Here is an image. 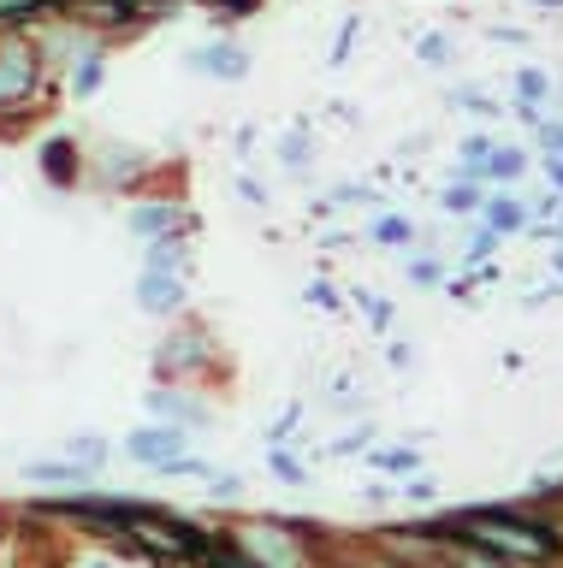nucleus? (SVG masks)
<instances>
[{"label":"nucleus","instance_id":"obj_1","mask_svg":"<svg viewBox=\"0 0 563 568\" xmlns=\"http://www.w3.org/2000/svg\"><path fill=\"white\" fill-rule=\"evenodd\" d=\"M456 532H469L474 545L510 550V557H552V550H557L552 532H540V527H527V521H510V515H499V509H469V515H456Z\"/></svg>","mask_w":563,"mask_h":568},{"label":"nucleus","instance_id":"obj_2","mask_svg":"<svg viewBox=\"0 0 563 568\" xmlns=\"http://www.w3.org/2000/svg\"><path fill=\"white\" fill-rule=\"evenodd\" d=\"M37 78H42L37 48H30L24 36H7V42H0V106H24L37 95Z\"/></svg>","mask_w":563,"mask_h":568},{"label":"nucleus","instance_id":"obj_3","mask_svg":"<svg viewBox=\"0 0 563 568\" xmlns=\"http://www.w3.org/2000/svg\"><path fill=\"white\" fill-rule=\"evenodd\" d=\"M137 302H143V308H154V314H172V308L184 302L179 273H161V266H149L143 284H137Z\"/></svg>","mask_w":563,"mask_h":568},{"label":"nucleus","instance_id":"obj_4","mask_svg":"<svg viewBox=\"0 0 563 568\" xmlns=\"http://www.w3.org/2000/svg\"><path fill=\"white\" fill-rule=\"evenodd\" d=\"M24 479L30 486H78V479H90V468L72 456H37V462H24Z\"/></svg>","mask_w":563,"mask_h":568},{"label":"nucleus","instance_id":"obj_5","mask_svg":"<svg viewBox=\"0 0 563 568\" xmlns=\"http://www.w3.org/2000/svg\"><path fill=\"white\" fill-rule=\"evenodd\" d=\"M184 450V433H172V426H137L131 433V456L137 462H167Z\"/></svg>","mask_w":563,"mask_h":568},{"label":"nucleus","instance_id":"obj_6","mask_svg":"<svg viewBox=\"0 0 563 568\" xmlns=\"http://www.w3.org/2000/svg\"><path fill=\"white\" fill-rule=\"evenodd\" d=\"M190 65L214 71V78H250V53H243V48H225V42L197 48V53H190Z\"/></svg>","mask_w":563,"mask_h":568},{"label":"nucleus","instance_id":"obj_7","mask_svg":"<svg viewBox=\"0 0 563 568\" xmlns=\"http://www.w3.org/2000/svg\"><path fill=\"white\" fill-rule=\"evenodd\" d=\"M42 172L54 178V184L66 190L78 178V149H72V136H54V142H42Z\"/></svg>","mask_w":563,"mask_h":568},{"label":"nucleus","instance_id":"obj_8","mask_svg":"<svg viewBox=\"0 0 563 568\" xmlns=\"http://www.w3.org/2000/svg\"><path fill=\"white\" fill-rule=\"evenodd\" d=\"M179 225H184L179 207H131V231H137V237H172Z\"/></svg>","mask_w":563,"mask_h":568},{"label":"nucleus","instance_id":"obj_9","mask_svg":"<svg viewBox=\"0 0 563 568\" xmlns=\"http://www.w3.org/2000/svg\"><path fill=\"white\" fill-rule=\"evenodd\" d=\"M255 550V557H268V568H296V550H291V539H279L273 527H250V539H243Z\"/></svg>","mask_w":563,"mask_h":568},{"label":"nucleus","instance_id":"obj_10","mask_svg":"<svg viewBox=\"0 0 563 568\" xmlns=\"http://www.w3.org/2000/svg\"><path fill=\"white\" fill-rule=\"evenodd\" d=\"M149 408H161V415H184V420H208V408H202V403L172 397V390H149Z\"/></svg>","mask_w":563,"mask_h":568},{"label":"nucleus","instance_id":"obj_11","mask_svg":"<svg viewBox=\"0 0 563 568\" xmlns=\"http://www.w3.org/2000/svg\"><path fill=\"white\" fill-rule=\"evenodd\" d=\"M72 462H83V468H101V462H108V444H101V438H72Z\"/></svg>","mask_w":563,"mask_h":568},{"label":"nucleus","instance_id":"obj_12","mask_svg":"<svg viewBox=\"0 0 563 568\" xmlns=\"http://www.w3.org/2000/svg\"><path fill=\"white\" fill-rule=\"evenodd\" d=\"M161 474L167 479H202V474H214V468H208V462H190V456H167Z\"/></svg>","mask_w":563,"mask_h":568},{"label":"nucleus","instance_id":"obj_13","mask_svg":"<svg viewBox=\"0 0 563 568\" xmlns=\"http://www.w3.org/2000/svg\"><path fill=\"white\" fill-rule=\"evenodd\" d=\"M161 273H172V266H184V243H172V237H154V255H149Z\"/></svg>","mask_w":563,"mask_h":568},{"label":"nucleus","instance_id":"obj_14","mask_svg":"<svg viewBox=\"0 0 563 568\" xmlns=\"http://www.w3.org/2000/svg\"><path fill=\"white\" fill-rule=\"evenodd\" d=\"M108 78V65H101V53H83V65H78V95H90V89Z\"/></svg>","mask_w":563,"mask_h":568},{"label":"nucleus","instance_id":"obj_15","mask_svg":"<svg viewBox=\"0 0 563 568\" xmlns=\"http://www.w3.org/2000/svg\"><path fill=\"white\" fill-rule=\"evenodd\" d=\"M374 237H380V243H410V220H398V213H380Z\"/></svg>","mask_w":563,"mask_h":568},{"label":"nucleus","instance_id":"obj_16","mask_svg":"<svg viewBox=\"0 0 563 568\" xmlns=\"http://www.w3.org/2000/svg\"><path fill=\"white\" fill-rule=\"evenodd\" d=\"M190 355H202V344H197V337H172V344H167V355H161V367H179V362H190Z\"/></svg>","mask_w":563,"mask_h":568},{"label":"nucleus","instance_id":"obj_17","mask_svg":"<svg viewBox=\"0 0 563 568\" xmlns=\"http://www.w3.org/2000/svg\"><path fill=\"white\" fill-rule=\"evenodd\" d=\"M273 474H279V479H291V486H303V479H309V474H303V462L285 456V450H273Z\"/></svg>","mask_w":563,"mask_h":568},{"label":"nucleus","instance_id":"obj_18","mask_svg":"<svg viewBox=\"0 0 563 568\" xmlns=\"http://www.w3.org/2000/svg\"><path fill=\"white\" fill-rule=\"evenodd\" d=\"M516 89H522V106H534V101L545 95V71H522Z\"/></svg>","mask_w":563,"mask_h":568},{"label":"nucleus","instance_id":"obj_19","mask_svg":"<svg viewBox=\"0 0 563 568\" xmlns=\"http://www.w3.org/2000/svg\"><path fill=\"white\" fill-rule=\"evenodd\" d=\"M445 207H451V213H469V207H481V190L456 184V190H445Z\"/></svg>","mask_w":563,"mask_h":568},{"label":"nucleus","instance_id":"obj_20","mask_svg":"<svg viewBox=\"0 0 563 568\" xmlns=\"http://www.w3.org/2000/svg\"><path fill=\"white\" fill-rule=\"evenodd\" d=\"M486 213H492V225H499V231H516L522 225V207L516 202H492Z\"/></svg>","mask_w":563,"mask_h":568},{"label":"nucleus","instance_id":"obj_21","mask_svg":"<svg viewBox=\"0 0 563 568\" xmlns=\"http://www.w3.org/2000/svg\"><path fill=\"white\" fill-rule=\"evenodd\" d=\"M415 53H421V60H428V65H445V60H451L445 36H421V48H415Z\"/></svg>","mask_w":563,"mask_h":568},{"label":"nucleus","instance_id":"obj_22","mask_svg":"<svg viewBox=\"0 0 563 568\" xmlns=\"http://www.w3.org/2000/svg\"><path fill=\"white\" fill-rule=\"evenodd\" d=\"M279 160H285V166H309V136H285Z\"/></svg>","mask_w":563,"mask_h":568},{"label":"nucleus","instance_id":"obj_23","mask_svg":"<svg viewBox=\"0 0 563 568\" xmlns=\"http://www.w3.org/2000/svg\"><path fill=\"white\" fill-rule=\"evenodd\" d=\"M48 0H0V18H30V12H42Z\"/></svg>","mask_w":563,"mask_h":568},{"label":"nucleus","instance_id":"obj_24","mask_svg":"<svg viewBox=\"0 0 563 568\" xmlns=\"http://www.w3.org/2000/svg\"><path fill=\"white\" fill-rule=\"evenodd\" d=\"M486 166H492V172H499V178H516V172H522V154H492V160H486Z\"/></svg>","mask_w":563,"mask_h":568},{"label":"nucleus","instance_id":"obj_25","mask_svg":"<svg viewBox=\"0 0 563 568\" xmlns=\"http://www.w3.org/2000/svg\"><path fill=\"white\" fill-rule=\"evenodd\" d=\"M463 568H510V562H504V557H492V550H469Z\"/></svg>","mask_w":563,"mask_h":568},{"label":"nucleus","instance_id":"obj_26","mask_svg":"<svg viewBox=\"0 0 563 568\" xmlns=\"http://www.w3.org/2000/svg\"><path fill=\"white\" fill-rule=\"evenodd\" d=\"M380 468H415V450H385Z\"/></svg>","mask_w":563,"mask_h":568},{"label":"nucleus","instance_id":"obj_27","mask_svg":"<svg viewBox=\"0 0 563 568\" xmlns=\"http://www.w3.org/2000/svg\"><path fill=\"white\" fill-rule=\"evenodd\" d=\"M492 243H499V231H481V237L469 243V255H474V261H481V255H492Z\"/></svg>","mask_w":563,"mask_h":568},{"label":"nucleus","instance_id":"obj_28","mask_svg":"<svg viewBox=\"0 0 563 568\" xmlns=\"http://www.w3.org/2000/svg\"><path fill=\"white\" fill-rule=\"evenodd\" d=\"M410 273H415L421 284H439V266H433V261H415V266H410Z\"/></svg>","mask_w":563,"mask_h":568},{"label":"nucleus","instance_id":"obj_29","mask_svg":"<svg viewBox=\"0 0 563 568\" xmlns=\"http://www.w3.org/2000/svg\"><path fill=\"white\" fill-rule=\"evenodd\" d=\"M545 149H552V154L563 160V124H552V131H545Z\"/></svg>","mask_w":563,"mask_h":568},{"label":"nucleus","instance_id":"obj_30","mask_svg":"<svg viewBox=\"0 0 563 568\" xmlns=\"http://www.w3.org/2000/svg\"><path fill=\"white\" fill-rule=\"evenodd\" d=\"M214 568H255V562H250V557L238 562V557H225V550H220V557H214Z\"/></svg>","mask_w":563,"mask_h":568},{"label":"nucleus","instance_id":"obj_31","mask_svg":"<svg viewBox=\"0 0 563 568\" xmlns=\"http://www.w3.org/2000/svg\"><path fill=\"white\" fill-rule=\"evenodd\" d=\"M225 7H232V12H255V0H225Z\"/></svg>","mask_w":563,"mask_h":568},{"label":"nucleus","instance_id":"obj_32","mask_svg":"<svg viewBox=\"0 0 563 568\" xmlns=\"http://www.w3.org/2000/svg\"><path fill=\"white\" fill-rule=\"evenodd\" d=\"M552 178H557V184H563V160H552Z\"/></svg>","mask_w":563,"mask_h":568},{"label":"nucleus","instance_id":"obj_33","mask_svg":"<svg viewBox=\"0 0 563 568\" xmlns=\"http://www.w3.org/2000/svg\"><path fill=\"white\" fill-rule=\"evenodd\" d=\"M557 273H563V255H557Z\"/></svg>","mask_w":563,"mask_h":568},{"label":"nucleus","instance_id":"obj_34","mask_svg":"<svg viewBox=\"0 0 563 568\" xmlns=\"http://www.w3.org/2000/svg\"><path fill=\"white\" fill-rule=\"evenodd\" d=\"M95 568H108V562H95Z\"/></svg>","mask_w":563,"mask_h":568}]
</instances>
